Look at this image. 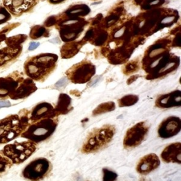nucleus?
Here are the masks:
<instances>
[{"label": "nucleus", "mask_w": 181, "mask_h": 181, "mask_svg": "<svg viewBox=\"0 0 181 181\" xmlns=\"http://www.w3.org/2000/svg\"><path fill=\"white\" fill-rule=\"evenodd\" d=\"M29 124V112L26 109L21 111L19 114L10 115L0 120V144L21 136Z\"/></svg>", "instance_id": "1"}, {"label": "nucleus", "mask_w": 181, "mask_h": 181, "mask_svg": "<svg viewBox=\"0 0 181 181\" xmlns=\"http://www.w3.org/2000/svg\"><path fill=\"white\" fill-rule=\"evenodd\" d=\"M115 134V127L111 124H105L93 129L87 135L82 147V152L91 153L103 149L111 143Z\"/></svg>", "instance_id": "2"}, {"label": "nucleus", "mask_w": 181, "mask_h": 181, "mask_svg": "<svg viewBox=\"0 0 181 181\" xmlns=\"http://www.w3.org/2000/svg\"><path fill=\"white\" fill-rule=\"evenodd\" d=\"M57 119H43L30 124L21 135L23 138L38 143L48 140L54 133L57 127Z\"/></svg>", "instance_id": "3"}, {"label": "nucleus", "mask_w": 181, "mask_h": 181, "mask_svg": "<svg viewBox=\"0 0 181 181\" xmlns=\"http://www.w3.org/2000/svg\"><path fill=\"white\" fill-rule=\"evenodd\" d=\"M36 150V144L31 141L14 142L2 149L4 155L14 164H20L31 156Z\"/></svg>", "instance_id": "4"}, {"label": "nucleus", "mask_w": 181, "mask_h": 181, "mask_svg": "<svg viewBox=\"0 0 181 181\" xmlns=\"http://www.w3.org/2000/svg\"><path fill=\"white\" fill-rule=\"evenodd\" d=\"M53 59V57L44 55L28 59L24 64L25 73L35 81L45 79L53 66V62H50Z\"/></svg>", "instance_id": "5"}, {"label": "nucleus", "mask_w": 181, "mask_h": 181, "mask_svg": "<svg viewBox=\"0 0 181 181\" xmlns=\"http://www.w3.org/2000/svg\"><path fill=\"white\" fill-rule=\"evenodd\" d=\"M52 165L45 158H38L30 161L24 168L22 175L24 178L30 181L43 180L50 172Z\"/></svg>", "instance_id": "6"}, {"label": "nucleus", "mask_w": 181, "mask_h": 181, "mask_svg": "<svg viewBox=\"0 0 181 181\" xmlns=\"http://www.w3.org/2000/svg\"><path fill=\"white\" fill-rule=\"evenodd\" d=\"M149 132V127L145 122H140L128 129L124 135V149H132L138 146L145 140Z\"/></svg>", "instance_id": "7"}, {"label": "nucleus", "mask_w": 181, "mask_h": 181, "mask_svg": "<svg viewBox=\"0 0 181 181\" xmlns=\"http://www.w3.org/2000/svg\"><path fill=\"white\" fill-rule=\"evenodd\" d=\"M23 79L19 72H14L4 77H0V98L6 99L14 91L19 82Z\"/></svg>", "instance_id": "8"}, {"label": "nucleus", "mask_w": 181, "mask_h": 181, "mask_svg": "<svg viewBox=\"0 0 181 181\" xmlns=\"http://www.w3.org/2000/svg\"><path fill=\"white\" fill-rule=\"evenodd\" d=\"M181 130V120L171 116L164 120L158 128V135L161 138L169 139L177 135Z\"/></svg>", "instance_id": "9"}, {"label": "nucleus", "mask_w": 181, "mask_h": 181, "mask_svg": "<svg viewBox=\"0 0 181 181\" xmlns=\"http://www.w3.org/2000/svg\"><path fill=\"white\" fill-rule=\"evenodd\" d=\"M36 0H2L3 6L11 16L19 17L30 11Z\"/></svg>", "instance_id": "10"}, {"label": "nucleus", "mask_w": 181, "mask_h": 181, "mask_svg": "<svg viewBox=\"0 0 181 181\" xmlns=\"http://www.w3.org/2000/svg\"><path fill=\"white\" fill-rule=\"evenodd\" d=\"M57 116L55 111L50 104L47 103H42L37 105L33 108L29 116V122L30 124L43 119L55 118Z\"/></svg>", "instance_id": "11"}, {"label": "nucleus", "mask_w": 181, "mask_h": 181, "mask_svg": "<svg viewBox=\"0 0 181 181\" xmlns=\"http://www.w3.org/2000/svg\"><path fill=\"white\" fill-rule=\"evenodd\" d=\"M160 166V160L155 153H149L143 156L137 165L136 170L141 175H147L158 168Z\"/></svg>", "instance_id": "12"}, {"label": "nucleus", "mask_w": 181, "mask_h": 181, "mask_svg": "<svg viewBox=\"0 0 181 181\" xmlns=\"http://www.w3.org/2000/svg\"><path fill=\"white\" fill-rule=\"evenodd\" d=\"M36 89V86L32 79H23L19 82L17 89L9 96V98L12 100L23 99L32 94Z\"/></svg>", "instance_id": "13"}, {"label": "nucleus", "mask_w": 181, "mask_h": 181, "mask_svg": "<svg viewBox=\"0 0 181 181\" xmlns=\"http://www.w3.org/2000/svg\"><path fill=\"white\" fill-rule=\"evenodd\" d=\"M161 158L166 163L181 164V143L175 142L169 144L163 150Z\"/></svg>", "instance_id": "14"}, {"label": "nucleus", "mask_w": 181, "mask_h": 181, "mask_svg": "<svg viewBox=\"0 0 181 181\" xmlns=\"http://www.w3.org/2000/svg\"><path fill=\"white\" fill-rule=\"evenodd\" d=\"M21 52V48H11L6 46L0 49V69L6 68L14 62Z\"/></svg>", "instance_id": "15"}, {"label": "nucleus", "mask_w": 181, "mask_h": 181, "mask_svg": "<svg viewBox=\"0 0 181 181\" xmlns=\"http://www.w3.org/2000/svg\"><path fill=\"white\" fill-rule=\"evenodd\" d=\"M156 106L161 108L179 107L181 106V94L180 91L172 92L158 98L156 101Z\"/></svg>", "instance_id": "16"}, {"label": "nucleus", "mask_w": 181, "mask_h": 181, "mask_svg": "<svg viewBox=\"0 0 181 181\" xmlns=\"http://www.w3.org/2000/svg\"><path fill=\"white\" fill-rule=\"evenodd\" d=\"M72 110L71 106V98L65 94H61L58 100L57 106L55 111L56 115H65Z\"/></svg>", "instance_id": "17"}, {"label": "nucleus", "mask_w": 181, "mask_h": 181, "mask_svg": "<svg viewBox=\"0 0 181 181\" xmlns=\"http://www.w3.org/2000/svg\"><path fill=\"white\" fill-rule=\"evenodd\" d=\"M115 108V106L113 102L102 103L93 111V115L96 116L108 112H111V111H114Z\"/></svg>", "instance_id": "18"}, {"label": "nucleus", "mask_w": 181, "mask_h": 181, "mask_svg": "<svg viewBox=\"0 0 181 181\" xmlns=\"http://www.w3.org/2000/svg\"><path fill=\"white\" fill-rule=\"evenodd\" d=\"M26 38V36H25L24 35H14V36L6 38V40H4V43H5L6 46L11 47V48H20V45L25 40Z\"/></svg>", "instance_id": "19"}, {"label": "nucleus", "mask_w": 181, "mask_h": 181, "mask_svg": "<svg viewBox=\"0 0 181 181\" xmlns=\"http://www.w3.org/2000/svg\"><path fill=\"white\" fill-rule=\"evenodd\" d=\"M13 163L9 158L4 155L1 150L0 151V176L3 175L4 173L11 169L13 166Z\"/></svg>", "instance_id": "20"}, {"label": "nucleus", "mask_w": 181, "mask_h": 181, "mask_svg": "<svg viewBox=\"0 0 181 181\" xmlns=\"http://www.w3.org/2000/svg\"><path fill=\"white\" fill-rule=\"evenodd\" d=\"M138 100L139 98L137 96L128 95V96L122 97L121 99L119 100V106L120 107H127V106H133L138 101Z\"/></svg>", "instance_id": "21"}, {"label": "nucleus", "mask_w": 181, "mask_h": 181, "mask_svg": "<svg viewBox=\"0 0 181 181\" xmlns=\"http://www.w3.org/2000/svg\"><path fill=\"white\" fill-rule=\"evenodd\" d=\"M11 15L4 6L0 5V25L10 21Z\"/></svg>", "instance_id": "22"}, {"label": "nucleus", "mask_w": 181, "mask_h": 181, "mask_svg": "<svg viewBox=\"0 0 181 181\" xmlns=\"http://www.w3.org/2000/svg\"><path fill=\"white\" fill-rule=\"evenodd\" d=\"M103 181H115L118 176L115 172L107 169H103Z\"/></svg>", "instance_id": "23"}, {"label": "nucleus", "mask_w": 181, "mask_h": 181, "mask_svg": "<svg viewBox=\"0 0 181 181\" xmlns=\"http://www.w3.org/2000/svg\"><path fill=\"white\" fill-rule=\"evenodd\" d=\"M19 24H15V23H13V24H10V25H8L4 27L0 30V43H2L3 41L6 40V33L8 32H9L11 29L14 28L15 27H17Z\"/></svg>", "instance_id": "24"}, {"label": "nucleus", "mask_w": 181, "mask_h": 181, "mask_svg": "<svg viewBox=\"0 0 181 181\" xmlns=\"http://www.w3.org/2000/svg\"><path fill=\"white\" fill-rule=\"evenodd\" d=\"M45 32V29L43 28H38V27H34L30 30V36L32 38H38L41 36Z\"/></svg>", "instance_id": "25"}, {"label": "nucleus", "mask_w": 181, "mask_h": 181, "mask_svg": "<svg viewBox=\"0 0 181 181\" xmlns=\"http://www.w3.org/2000/svg\"><path fill=\"white\" fill-rule=\"evenodd\" d=\"M67 83V80L66 79V78H62V79H59V80L57 82L55 86L57 87V88H61V87L64 86Z\"/></svg>", "instance_id": "26"}, {"label": "nucleus", "mask_w": 181, "mask_h": 181, "mask_svg": "<svg viewBox=\"0 0 181 181\" xmlns=\"http://www.w3.org/2000/svg\"><path fill=\"white\" fill-rule=\"evenodd\" d=\"M11 106V103L9 101H6V100L0 101V108L10 107Z\"/></svg>", "instance_id": "27"}, {"label": "nucleus", "mask_w": 181, "mask_h": 181, "mask_svg": "<svg viewBox=\"0 0 181 181\" xmlns=\"http://www.w3.org/2000/svg\"><path fill=\"white\" fill-rule=\"evenodd\" d=\"M175 18L174 17H166L165 19H164L162 20L161 23L164 24H166V23H171L173 21L175 20Z\"/></svg>", "instance_id": "28"}, {"label": "nucleus", "mask_w": 181, "mask_h": 181, "mask_svg": "<svg viewBox=\"0 0 181 181\" xmlns=\"http://www.w3.org/2000/svg\"><path fill=\"white\" fill-rule=\"evenodd\" d=\"M175 62L169 63V64H168V65L166 66V67H165L164 68V69H161V70H160L159 73H160V74H161V73H163V72H166V71L169 70V69H171V68H172L173 67H174V66H175Z\"/></svg>", "instance_id": "29"}, {"label": "nucleus", "mask_w": 181, "mask_h": 181, "mask_svg": "<svg viewBox=\"0 0 181 181\" xmlns=\"http://www.w3.org/2000/svg\"><path fill=\"white\" fill-rule=\"evenodd\" d=\"M40 45V43H36V42H32V43H30V45H29L28 50H33L36 49L38 46Z\"/></svg>", "instance_id": "30"}, {"label": "nucleus", "mask_w": 181, "mask_h": 181, "mask_svg": "<svg viewBox=\"0 0 181 181\" xmlns=\"http://www.w3.org/2000/svg\"><path fill=\"white\" fill-rule=\"evenodd\" d=\"M163 51H164V49H162V48H159V49L153 50L151 53H150L149 55H150V57H155V56L157 55L160 54V53H161Z\"/></svg>", "instance_id": "31"}, {"label": "nucleus", "mask_w": 181, "mask_h": 181, "mask_svg": "<svg viewBox=\"0 0 181 181\" xmlns=\"http://www.w3.org/2000/svg\"><path fill=\"white\" fill-rule=\"evenodd\" d=\"M124 30H125V28H124V27H123V28H121L120 30H119L118 31L116 32V33H115V35H114L115 38H119V37L122 36V35H123Z\"/></svg>", "instance_id": "32"}, {"label": "nucleus", "mask_w": 181, "mask_h": 181, "mask_svg": "<svg viewBox=\"0 0 181 181\" xmlns=\"http://www.w3.org/2000/svg\"><path fill=\"white\" fill-rule=\"evenodd\" d=\"M78 22V21L77 20H72V21H68L64 23V25H69V24H72V23H75Z\"/></svg>", "instance_id": "33"}, {"label": "nucleus", "mask_w": 181, "mask_h": 181, "mask_svg": "<svg viewBox=\"0 0 181 181\" xmlns=\"http://www.w3.org/2000/svg\"><path fill=\"white\" fill-rule=\"evenodd\" d=\"M160 59H157V60H156V61H155L154 62H153L152 64H151V68H154V67H156V66H157V64H158V63H159Z\"/></svg>", "instance_id": "34"}, {"label": "nucleus", "mask_w": 181, "mask_h": 181, "mask_svg": "<svg viewBox=\"0 0 181 181\" xmlns=\"http://www.w3.org/2000/svg\"><path fill=\"white\" fill-rule=\"evenodd\" d=\"M159 0H156V1H152V2H151L150 3V5L151 6H152V5H156V4H158V3H159Z\"/></svg>", "instance_id": "35"}, {"label": "nucleus", "mask_w": 181, "mask_h": 181, "mask_svg": "<svg viewBox=\"0 0 181 181\" xmlns=\"http://www.w3.org/2000/svg\"><path fill=\"white\" fill-rule=\"evenodd\" d=\"M81 11H82V9H77V10H75V11H71V14H77V13H79V12H81Z\"/></svg>", "instance_id": "36"}, {"label": "nucleus", "mask_w": 181, "mask_h": 181, "mask_svg": "<svg viewBox=\"0 0 181 181\" xmlns=\"http://www.w3.org/2000/svg\"><path fill=\"white\" fill-rule=\"evenodd\" d=\"M115 21V20H112V21H109L108 22V24H111V23H114Z\"/></svg>", "instance_id": "37"}, {"label": "nucleus", "mask_w": 181, "mask_h": 181, "mask_svg": "<svg viewBox=\"0 0 181 181\" xmlns=\"http://www.w3.org/2000/svg\"><path fill=\"white\" fill-rule=\"evenodd\" d=\"M101 3V1H99V2H94L93 3V4H100Z\"/></svg>", "instance_id": "38"}, {"label": "nucleus", "mask_w": 181, "mask_h": 181, "mask_svg": "<svg viewBox=\"0 0 181 181\" xmlns=\"http://www.w3.org/2000/svg\"><path fill=\"white\" fill-rule=\"evenodd\" d=\"M53 1H61V0H53Z\"/></svg>", "instance_id": "39"}]
</instances>
